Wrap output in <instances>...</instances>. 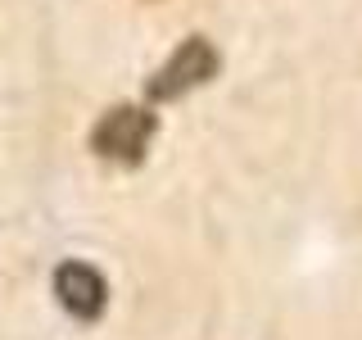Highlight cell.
<instances>
[{
	"mask_svg": "<svg viewBox=\"0 0 362 340\" xmlns=\"http://www.w3.org/2000/svg\"><path fill=\"white\" fill-rule=\"evenodd\" d=\"M158 136V118L141 105H113L100 113V123L90 128V150L109 164H141L150 141Z\"/></svg>",
	"mask_w": 362,
	"mask_h": 340,
	"instance_id": "6da1fadb",
	"label": "cell"
},
{
	"mask_svg": "<svg viewBox=\"0 0 362 340\" xmlns=\"http://www.w3.org/2000/svg\"><path fill=\"white\" fill-rule=\"evenodd\" d=\"M218 68H222V60H218V50H213L209 37H186L173 55H168V64H158L150 73L145 96H150L154 105H163V100H181L186 91L213 82Z\"/></svg>",
	"mask_w": 362,
	"mask_h": 340,
	"instance_id": "7a4b0ae2",
	"label": "cell"
},
{
	"mask_svg": "<svg viewBox=\"0 0 362 340\" xmlns=\"http://www.w3.org/2000/svg\"><path fill=\"white\" fill-rule=\"evenodd\" d=\"M54 300L64 304L68 317L95 322V317L105 313V304H109V281L90 264H82V259H68V264L54 268Z\"/></svg>",
	"mask_w": 362,
	"mask_h": 340,
	"instance_id": "3957f363",
	"label": "cell"
}]
</instances>
